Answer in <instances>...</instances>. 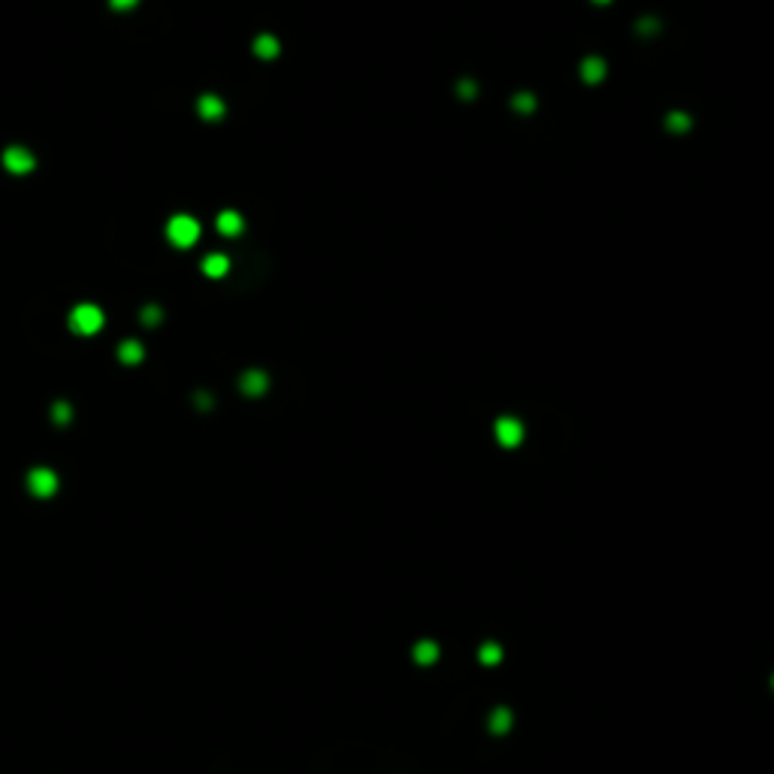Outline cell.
<instances>
[{
	"instance_id": "cell-9",
	"label": "cell",
	"mask_w": 774,
	"mask_h": 774,
	"mask_svg": "<svg viewBox=\"0 0 774 774\" xmlns=\"http://www.w3.org/2000/svg\"><path fill=\"white\" fill-rule=\"evenodd\" d=\"M197 115L206 121H218L224 115V100L218 94H203L197 100Z\"/></svg>"
},
{
	"instance_id": "cell-2",
	"label": "cell",
	"mask_w": 774,
	"mask_h": 774,
	"mask_svg": "<svg viewBox=\"0 0 774 774\" xmlns=\"http://www.w3.org/2000/svg\"><path fill=\"white\" fill-rule=\"evenodd\" d=\"M166 239L176 248H191L200 239V221L191 215H173L166 221Z\"/></svg>"
},
{
	"instance_id": "cell-13",
	"label": "cell",
	"mask_w": 774,
	"mask_h": 774,
	"mask_svg": "<svg viewBox=\"0 0 774 774\" xmlns=\"http://www.w3.org/2000/svg\"><path fill=\"white\" fill-rule=\"evenodd\" d=\"M412 653H414V662H421V665H432L439 660V644L436 642H418L412 647Z\"/></svg>"
},
{
	"instance_id": "cell-10",
	"label": "cell",
	"mask_w": 774,
	"mask_h": 774,
	"mask_svg": "<svg viewBox=\"0 0 774 774\" xmlns=\"http://www.w3.org/2000/svg\"><path fill=\"white\" fill-rule=\"evenodd\" d=\"M281 46H279V37H272V33H261V37L254 39V55L261 58V61H272V58H279Z\"/></svg>"
},
{
	"instance_id": "cell-19",
	"label": "cell",
	"mask_w": 774,
	"mask_h": 774,
	"mask_svg": "<svg viewBox=\"0 0 774 774\" xmlns=\"http://www.w3.org/2000/svg\"><path fill=\"white\" fill-rule=\"evenodd\" d=\"M514 106H518V112H532L536 100H532L529 94H518V97H514Z\"/></svg>"
},
{
	"instance_id": "cell-14",
	"label": "cell",
	"mask_w": 774,
	"mask_h": 774,
	"mask_svg": "<svg viewBox=\"0 0 774 774\" xmlns=\"http://www.w3.org/2000/svg\"><path fill=\"white\" fill-rule=\"evenodd\" d=\"M511 711L509 708H496L490 714V732H509L511 729Z\"/></svg>"
},
{
	"instance_id": "cell-8",
	"label": "cell",
	"mask_w": 774,
	"mask_h": 774,
	"mask_svg": "<svg viewBox=\"0 0 774 774\" xmlns=\"http://www.w3.org/2000/svg\"><path fill=\"white\" fill-rule=\"evenodd\" d=\"M215 227H218V233H224V236H239V233L245 230V218L236 209H224L218 218H215Z\"/></svg>"
},
{
	"instance_id": "cell-16",
	"label": "cell",
	"mask_w": 774,
	"mask_h": 774,
	"mask_svg": "<svg viewBox=\"0 0 774 774\" xmlns=\"http://www.w3.org/2000/svg\"><path fill=\"white\" fill-rule=\"evenodd\" d=\"M52 418H55V423H70L73 421V405L70 403H64V399H58V403L52 405Z\"/></svg>"
},
{
	"instance_id": "cell-6",
	"label": "cell",
	"mask_w": 774,
	"mask_h": 774,
	"mask_svg": "<svg viewBox=\"0 0 774 774\" xmlns=\"http://www.w3.org/2000/svg\"><path fill=\"white\" fill-rule=\"evenodd\" d=\"M266 387H270V378H266V372H261V369H248V372H243V378H239V390H243L245 396H263Z\"/></svg>"
},
{
	"instance_id": "cell-12",
	"label": "cell",
	"mask_w": 774,
	"mask_h": 774,
	"mask_svg": "<svg viewBox=\"0 0 774 774\" xmlns=\"http://www.w3.org/2000/svg\"><path fill=\"white\" fill-rule=\"evenodd\" d=\"M146 357V348L137 342V339H124V342L118 345V360L121 363H127V366H133V363H139Z\"/></svg>"
},
{
	"instance_id": "cell-11",
	"label": "cell",
	"mask_w": 774,
	"mask_h": 774,
	"mask_svg": "<svg viewBox=\"0 0 774 774\" xmlns=\"http://www.w3.org/2000/svg\"><path fill=\"white\" fill-rule=\"evenodd\" d=\"M581 76H584L587 85H599L605 79V61L602 58H584L581 64Z\"/></svg>"
},
{
	"instance_id": "cell-21",
	"label": "cell",
	"mask_w": 774,
	"mask_h": 774,
	"mask_svg": "<svg viewBox=\"0 0 774 774\" xmlns=\"http://www.w3.org/2000/svg\"><path fill=\"white\" fill-rule=\"evenodd\" d=\"M596 3H608V0H596Z\"/></svg>"
},
{
	"instance_id": "cell-17",
	"label": "cell",
	"mask_w": 774,
	"mask_h": 774,
	"mask_svg": "<svg viewBox=\"0 0 774 774\" xmlns=\"http://www.w3.org/2000/svg\"><path fill=\"white\" fill-rule=\"evenodd\" d=\"M139 318H143V324H146V327H157V324H161V318H164V312H161V306L148 303L146 309L139 312Z\"/></svg>"
},
{
	"instance_id": "cell-5",
	"label": "cell",
	"mask_w": 774,
	"mask_h": 774,
	"mask_svg": "<svg viewBox=\"0 0 774 774\" xmlns=\"http://www.w3.org/2000/svg\"><path fill=\"white\" fill-rule=\"evenodd\" d=\"M493 432H496V442L502 448H518L523 442V423L518 418H499Z\"/></svg>"
},
{
	"instance_id": "cell-18",
	"label": "cell",
	"mask_w": 774,
	"mask_h": 774,
	"mask_svg": "<svg viewBox=\"0 0 774 774\" xmlns=\"http://www.w3.org/2000/svg\"><path fill=\"white\" fill-rule=\"evenodd\" d=\"M689 115H684V112H675V115H669V127L675 130V133H684V130H689Z\"/></svg>"
},
{
	"instance_id": "cell-1",
	"label": "cell",
	"mask_w": 774,
	"mask_h": 774,
	"mask_svg": "<svg viewBox=\"0 0 774 774\" xmlns=\"http://www.w3.org/2000/svg\"><path fill=\"white\" fill-rule=\"evenodd\" d=\"M67 324H70V330L76 333V336H94V333L103 330L106 315H103V309H100V306H94V303H79L76 309L70 312Z\"/></svg>"
},
{
	"instance_id": "cell-7",
	"label": "cell",
	"mask_w": 774,
	"mask_h": 774,
	"mask_svg": "<svg viewBox=\"0 0 774 774\" xmlns=\"http://www.w3.org/2000/svg\"><path fill=\"white\" fill-rule=\"evenodd\" d=\"M200 270H203L206 279H224L230 272V257L221 254V252H212L203 257V263H200Z\"/></svg>"
},
{
	"instance_id": "cell-22",
	"label": "cell",
	"mask_w": 774,
	"mask_h": 774,
	"mask_svg": "<svg viewBox=\"0 0 774 774\" xmlns=\"http://www.w3.org/2000/svg\"><path fill=\"white\" fill-rule=\"evenodd\" d=\"M771 687H774V680H771Z\"/></svg>"
},
{
	"instance_id": "cell-15",
	"label": "cell",
	"mask_w": 774,
	"mask_h": 774,
	"mask_svg": "<svg viewBox=\"0 0 774 774\" xmlns=\"http://www.w3.org/2000/svg\"><path fill=\"white\" fill-rule=\"evenodd\" d=\"M478 660L484 665H496L499 660H502V647H499L496 642H484V644H481V651H478Z\"/></svg>"
},
{
	"instance_id": "cell-3",
	"label": "cell",
	"mask_w": 774,
	"mask_h": 774,
	"mask_svg": "<svg viewBox=\"0 0 774 774\" xmlns=\"http://www.w3.org/2000/svg\"><path fill=\"white\" fill-rule=\"evenodd\" d=\"M24 484H28V490H30V493L37 496V499H49V496L58 493V484H61V481H58V472H55V469H49V466H37V469L28 472Z\"/></svg>"
},
{
	"instance_id": "cell-4",
	"label": "cell",
	"mask_w": 774,
	"mask_h": 774,
	"mask_svg": "<svg viewBox=\"0 0 774 774\" xmlns=\"http://www.w3.org/2000/svg\"><path fill=\"white\" fill-rule=\"evenodd\" d=\"M0 164H3L6 173H12V176H28L33 166H37V157H33V152L24 148V146H10V148H3V155H0Z\"/></svg>"
},
{
	"instance_id": "cell-20",
	"label": "cell",
	"mask_w": 774,
	"mask_h": 774,
	"mask_svg": "<svg viewBox=\"0 0 774 774\" xmlns=\"http://www.w3.org/2000/svg\"><path fill=\"white\" fill-rule=\"evenodd\" d=\"M137 3H139V0H109V6L115 12H130Z\"/></svg>"
}]
</instances>
